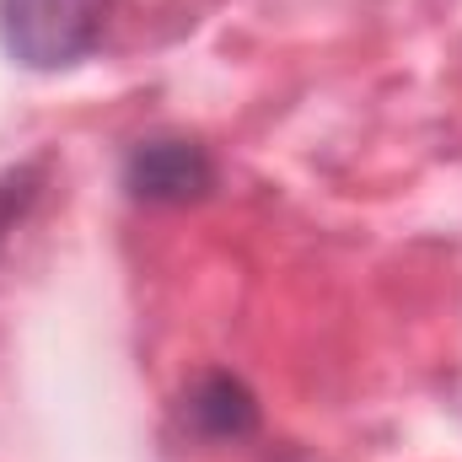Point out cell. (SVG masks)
Listing matches in <instances>:
<instances>
[{"mask_svg":"<svg viewBox=\"0 0 462 462\" xmlns=\"http://www.w3.org/2000/svg\"><path fill=\"white\" fill-rule=\"evenodd\" d=\"M114 5L118 0H0V43L27 70H70L103 43Z\"/></svg>","mask_w":462,"mask_h":462,"instance_id":"obj_1","label":"cell"},{"mask_svg":"<svg viewBox=\"0 0 462 462\" xmlns=\"http://www.w3.org/2000/svg\"><path fill=\"white\" fill-rule=\"evenodd\" d=\"M216 189V162L183 134H151L124 156V194L140 205H194Z\"/></svg>","mask_w":462,"mask_h":462,"instance_id":"obj_2","label":"cell"},{"mask_svg":"<svg viewBox=\"0 0 462 462\" xmlns=\"http://www.w3.org/2000/svg\"><path fill=\"white\" fill-rule=\"evenodd\" d=\"M183 425L205 441H242L258 430V398L242 376L231 371H205L183 393Z\"/></svg>","mask_w":462,"mask_h":462,"instance_id":"obj_3","label":"cell"}]
</instances>
